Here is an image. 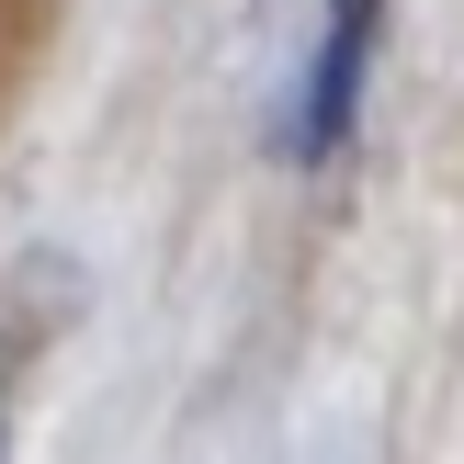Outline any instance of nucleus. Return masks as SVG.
Returning <instances> with one entry per match:
<instances>
[{"mask_svg": "<svg viewBox=\"0 0 464 464\" xmlns=\"http://www.w3.org/2000/svg\"><path fill=\"white\" fill-rule=\"evenodd\" d=\"M374 45H385V0H329L317 23V57H306V91H295V159H329L362 113V80H374Z\"/></svg>", "mask_w": 464, "mask_h": 464, "instance_id": "1", "label": "nucleus"}, {"mask_svg": "<svg viewBox=\"0 0 464 464\" xmlns=\"http://www.w3.org/2000/svg\"><path fill=\"white\" fill-rule=\"evenodd\" d=\"M0 453H12V430H0Z\"/></svg>", "mask_w": 464, "mask_h": 464, "instance_id": "2", "label": "nucleus"}]
</instances>
